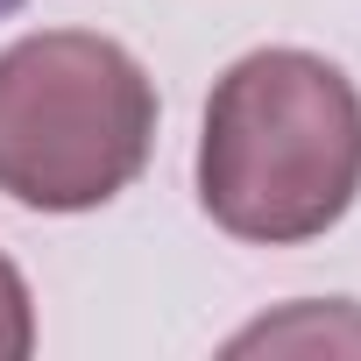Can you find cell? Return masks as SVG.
<instances>
[{"label":"cell","mask_w":361,"mask_h":361,"mask_svg":"<svg viewBox=\"0 0 361 361\" xmlns=\"http://www.w3.org/2000/svg\"><path fill=\"white\" fill-rule=\"evenodd\" d=\"M361 192V92L312 50H248L206 99L199 206L234 241H319Z\"/></svg>","instance_id":"cell-1"},{"label":"cell","mask_w":361,"mask_h":361,"mask_svg":"<svg viewBox=\"0 0 361 361\" xmlns=\"http://www.w3.org/2000/svg\"><path fill=\"white\" fill-rule=\"evenodd\" d=\"M156 149V85L114 36L43 29L0 50V192L29 213H92Z\"/></svg>","instance_id":"cell-2"},{"label":"cell","mask_w":361,"mask_h":361,"mask_svg":"<svg viewBox=\"0 0 361 361\" xmlns=\"http://www.w3.org/2000/svg\"><path fill=\"white\" fill-rule=\"evenodd\" d=\"M227 354H361V312L340 298L333 305H290V312L234 333Z\"/></svg>","instance_id":"cell-3"},{"label":"cell","mask_w":361,"mask_h":361,"mask_svg":"<svg viewBox=\"0 0 361 361\" xmlns=\"http://www.w3.org/2000/svg\"><path fill=\"white\" fill-rule=\"evenodd\" d=\"M29 347H36V305H29L22 269L0 255V361H22Z\"/></svg>","instance_id":"cell-4"},{"label":"cell","mask_w":361,"mask_h":361,"mask_svg":"<svg viewBox=\"0 0 361 361\" xmlns=\"http://www.w3.org/2000/svg\"><path fill=\"white\" fill-rule=\"evenodd\" d=\"M15 8H22V0H0V15H15Z\"/></svg>","instance_id":"cell-5"}]
</instances>
